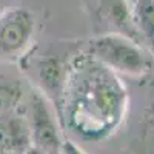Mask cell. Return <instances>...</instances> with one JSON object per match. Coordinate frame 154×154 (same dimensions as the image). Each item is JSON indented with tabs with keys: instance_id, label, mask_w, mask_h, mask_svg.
Segmentation results:
<instances>
[{
	"instance_id": "cell-1",
	"label": "cell",
	"mask_w": 154,
	"mask_h": 154,
	"mask_svg": "<svg viewBox=\"0 0 154 154\" xmlns=\"http://www.w3.org/2000/svg\"><path fill=\"white\" fill-rule=\"evenodd\" d=\"M130 97L117 72L86 51L66 65L57 114L62 126L89 142L112 136L125 120Z\"/></svg>"
},
{
	"instance_id": "cell-2",
	"label": "cell",
	"mask_w": 154,
	"mask_h": 154,
	"mask_svg": "<svg viewBox=\"0 0 154 154\" xmlns=\"http://www.w3.org/2000/svg\"><path fill=\"white\" fill-rule=\"evenodd\" d=\"M85 51L117 74L140 77L152 68V51L122 32L97 34Z\"/></svg>"
},
{
	"instance_id": "cell-3",
	"label": "cell",
	"mask_w": 154,
	"mask_h": 154,
	"mask_svg": "<svg viewBox=\"0 0 154 154\" xmlns=\"http://www.w3.org/2000/svg\"><path fill=\"white\" fill-rule=\"evenodd\" d=\"M23 103V112L28 119L32 145L49 154H60L65 139L62 134V122L57 109H54V103L42 89L37 88H32L26 93Z\"/></svg>"
},
{
	"instance_id": "cell-4",
	"label": "cell",
	"mask_w": 154,
	"mask_h": 154,
	"mask_svg": "<svg viewBox=\"0 0 154 154\" xmlns=\"http://www.w3.org/2000/svg\"><path fill=\"white\" fill-rule=\"evenodd\" d=\"M35 26V16L26 8L0 11V59L16 60L22 57L31 46Z\"/></svg>"
},
{
	"instance_id": "cell-5",
	"label": "cell",
	"mask_w": 154,
	"mask_h": 154,
	"mask_svg": "<svg viewBox=\"0 0 154 154\" xmlns=\"http://www.w3.org/2000/svg\"><path fill=\"white\" fill-rule=\"evenodd\" d=\"M83 6L97 34L122 32L142 43L133 20L131 0H83Z\"/></svg>"
},
{
	"instance_id": "cell-6",
	"label": "cell",
	"mask_w": 154,
	"mask_h": 154,
	"mask_svg": "<svg viewBox=\"0 0 154 154\" xmlns=\"http://www.w3.org/2000/svg\"><path fill=\"white\" fill-rule=\"evenodd\" d=\"M31 145V131L23 111L0 116V151L23 154Z\"/></svg>"
},
{
	"instance_id": "cell-7",
	"label": "cell",
	"mask_w": 154,
	"mask_h": 154,
	"mask_svg": "<svg viewBox=\"0 0 154 154\" xmlns=\"http://www.w3.org/2000/svg\"><path fill=\"white\" fill-rule=\"evenodd\" d=\"M133 20L142 43L154 51V0L133 2Z\"/></svg>"
},
{
	"instance_id": "cell-8",
	"label": "cell",
	"mask_w": 154,
	"mask_h": 154,
	"mask_svg": "<svg viewBox=\"0 0 154 154\" xmlns=\"http://www.w3.org/2000/svg\"><path fill=\"white\" fill-rule=\"evenodd\" d=\"M26 97V89L20 80L0 75V116L19 109Z\"/></svg>"
},
{
	"instance_id": "cell-9",
	"label": "cell",
	"mask_w": 154,
	"mask_h": 154,
	"mask_svg": "<svg viewBox=\"0 0 154 154\" xmlns=\"http://www.w3.org/2000/svg\"><path fill=\"white\" fill-rule=\"evenodd\" d=\"M60 154H86V152L75 142H72L69 139H65V142L62 145V149H60Z\"/></svg>"
},
{
	"instance_id": "cell-10",
	"label": "cell",
	"mask_w": 154,
	"mask_h": 154,
	"mask_svg": "<svg viewBox=\"0 0 154 154\" xmlns=\"http://www.w3.org/2000/svg\"><path fill=\"white\" fill-rule=\"evenodd\" d=\"M23 154H49V152H46V151H43V149H40V148H37V146H34V145H31Z\"/></svg>"
},
{
	"instance_id": "cell-11",
	"label": "cell",
	"mask_w": 154,
	"mask_h": 154,
	"mask_svg": "<svg viewBox=\"0 0 154 154\" xmlns=\"http://www.w3.org/2000/svg\"><path fill=\"white\" fill-rule=\"evenodd\" d=\"M6 2H8V0H0V6H3Z\"/></svg>"
},
{
	"instance_id": "cell-12",
	"label": "cell",
	"mask_w": 154,
	"mask_h": 154,
	"mask_svg": "<svg viewBox=\"0 0 154 154\" xmlns=\"http://www.w3.org/2000/svg\"><path fill=\"white\" fill-rule=\"evenodd\" d=\"M0 154H14V152H8V151H0Z\"/></svg>"
},
{
	"instance_id": "cell-13",
	"label": "cell",
	"mask_w": 154,
	"mask_h": 154,
	"mask_svg": "<svg viewBox=\"0 0 154 154\" xmlns=\"http://www.w3.org/2000/svg\"><path fill=\"white\" fill-rule=\"evenodd\" d=\"M133 2H136V0H131V3H133Z\"/></svg>"
}]
</instances>
